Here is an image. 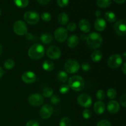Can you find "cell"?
<instances>
[{
  "instance_id": "obj_1",
  "label": "cell",
  "mask_w": 126,
  "mask_h": 126,
  "mask_svg": "<svg viewBox=\"0 0 126 126\" xmlns=\"http://www.w3.org/2000/svg\"><path fill=\"white\" fill-rule=\"evenodd\" d=\"M103 42V38L100 33L93 32L87 35L86 43L89 48L95 49L101 46Z\"/></svg>"
},
{
  "instance_id": "obj_2",
  "label": "cell",
  "mask_w": 126,
  "mask_h": 126,
  "mask_svg": "<svg viewBox=\"0 0 126 126\" xmlns=\"http://www.w3.org/2000/svg\"><path fill=\"white\" fill-rule=\"evenodd\" d=\"M28 56L33 60H39L44 55V47L40 44L32 46L28 52Z\"/></svg>"
},
{
  "instance_id": "obj_3",
  "label": "cell",
  "mask_w": 126,
  "mask_h": 126,
  "mask_svg": "<svg viewBox=\"0 0 126 126\" xmlns=\"http://www.w3.org/2000/svg\"><path fill=\"white\" fill-rule=\"evenodd\" d=\"M84 80L80 76L75 75L68 79L69 87L75 91H81L84 89Z\"/></svg>"
},
{
  "instance_id": "obj_4",
  "label": "cell",
  "mask_w": 126,
  "mask_h": 126,
  "mask_svg": "<svg viewBox=\"0 0 126 126\" xmlns=\"http://www.w3.org/2000/svg\"><path fill=\"white\" fill-rule=\"evenodd\" d=\"M64 68L66 73L70 74L76 73L80 68L79 63L76 60L70 59L66 60L64 65Z\"/></svg>"
},
{
  "instance_id": "obj_5",
  "label": "cell",
  "mask_w": 126,
  "mask_h": 126,
  "mask_svg": "<svg viewBox=\"0 0 126 126\" xmlns=\"http://www.w3.org/2000/svg\"><path fill=\"white\" fill-rule=\"evenodd\" d=\"M13 30L17 35L23 36L27 33V25L23 21L17 20L13 25Z\"/></svg>"
},
{
  "instance_id": "obj_6",
  "label": "cell",
  "mask_w": 126,
  "mask_h": 126,
  "mask_svg": "<svg viewBox=\"0 0 126 126\" xmlns=\"http://www.w3.org/2000/svg\"><path fill=\"white\" fill-rule=\"evenodd\" d=\"M123 63V58L119 54H114L108 58L107 64L111 68L116 69L121 66Z\"/></svg>"
},
{
  "instance_id": "obj_7",
  "label": "cell",
  "mask_w": 126,
  "mask_h": 126,
  "mask_svg": "<svg viewBox=\"0 0 126 126\" xmlns=\"http://www.w3.org/2000/svg\"><path fill=\"white\" fill-rule=\"evenodd\" d=\"M25 20L30 25H36L39 20V16L36 12L33 11H27L23 16Z\"/></svg>"
},
{
  "instance_id": "obj_8",
  "label": "cell",
  "mask_w": 126,
  "mask_h": 126,
  "mask_svg": "<svg viewBox=\"0 0 126 126\" xmlns=\"http://www.w3.org/2000/svg\"><path fill=\"white\" fill-rule=\"evenodd\" d=\"M77 101L78 104L84 108H89L92 105V100L91 96L87 94H81L78 97Z\"/></svg>"
},
{
  "instance_id": "obj_9",
  "label": "cell",
  "mask_w": 126,
  "mask_h": 126,
  "mask_svg": "<svg viewBox=\"0 0 126 126\" xmlns=\"http://www.w3.org/2000/svg\"><path fill=\"white\" fill-rule=\"evenodd\" d=\"M44 100L43 96L39 94H33L28 98V102L30 105L33 107H39L43 105Z\"/></svg>"
},
{
  "instance_id": "obj_10",
  "label": "cell",
  "mask_w": 126,
  "mask_h": 126,
  "mask_svg": "<svg viewBox=\"0 0 126 126\" xmlns=\"http://www.w3.org/2000/svg\"><path fill=\"white\" fill-rule=\"evenodd\" d=\"M68 37V30L63 27H59L57 28L54 32V38L57 41L63 43Z\"/></svg>"
},
{
  "instance_id": "obj_11",
  "label": "cell",
  "mask_w": 126,
  "mask_h": 126,
  "mask_svg": "<svg viewBox=\"0 0 126 126\" xmlns=\"http://www.w3.org/2000/svg\"><path fill=\"white\" fill-rule=\"evenodd\" d=\"M114 30L116 33L120 36L126 35V20H119L117 21L114 26Z\"/></svg>"
},
{
  "instance_id": "obj_12",
  "label": "cell",
  "mask_w": 126,
  "mask_h": 126,
  "mask_svg": "<svg viewBox=\"0 0 126 126\" xmlns=\"http://www.w3.org/2000/svg\"><path fill=\"white\" fill-rule=\"evenodd\" d=\"M47 55L52 60H57L61 56V50L55 46H50L46 50Z\"/></svg>"
},
{
  "instance_id": "obj_13",
  "label": "cell",
  "mask_w": 126,
  "mask_h": 126,
  "mask_svg": "<svg viewBox=\"0 0 126 126\" xmlns=\"http://www.w3.org/2000/svg\"><path fill=\"white\" fill-rule=\"evenodd\" d=\"M53 113V108L50 105L46 104L41 108L39 115L42 119H47L50 118Z\"/></svg>"
},
{
  "instance_id": "obj_14",
  "label": "cell",
  "mask_w": 126,
  "mask_h": 126,
  "mask_svg": "<svg viewBox=\"0 0 126 126\" xmlns=\"http://www.w3.org/2000/svg\"><path fill=\"white\" fill-rule=\"evenodd\" d=\"M22 80L26 84H32L36 80V76L33 71H27L22 75Z\"/></svg>"
},
{
  "instance_id": "obj_15",
  "label": "cell",
  "mask_w": 126,
  "mask_h": 126,
  "mask_svg": "<svg viewBox=\"0 0 126 126\" xmlns=\"http://www.w3.org/2000/svg\"><path fill=\"white\" fill-rule=\"evenodd\" d=\"M120 109L119 103L116 100H111L107 105V110L111 114H116Z\"/></svg>"
},
{
  "instance_id": "obj_16",
  "label": "cell",
  "mask_w": 126,
  "mask_h": 126,
  "mask_svg": "<svg viewBox=\"0 0 126 126\" xmlns=\"http://www.w3.org/2000/svg\"><path fill=\"white\" fill-rule=\"evenodd\" d=\"M94 27L96 30L102 32L107 28V22L103 18H97L94 22Z\"/></svg>"
},
{
  "instance_id": "obj_17",
  "label": "cell",
  "mask_w": 126,
  "mask_h": 126,
  "mask_svg": "<svg viewBox=\"0 0 126 126\" xmlns=\"http://www.w3.org/2000/svg\"><path fill=\"white\" fill-rule=\"evenodd\" d=\"M105 109V104L102 101H97L94 105V110L95 113L97 114H103Z\"/></svg>"
},
{
  "instance_id": "obj_18",
  "label": "cell",
  "mask_w": 126,
  "mask_h": 126,
  "mask_svg": "<svg viewBox=\"0 0 126 126\" xmlns=\"http://www.w3.org/2000/svg\"><path fill=\"white\" fill-rule=\"evenodd\" d=\"M79 28L84 33H87L91 30V23L87 20L82 19L79 22Z\"/></svg>"
},
{
  "instance_id": "obj_19",
  "label": "cell",
  "mask_w": 126,
  "mask_h": 126,
  "mask_svg": "<svg viewBox=\"0 0 126 126\" xmlns=\"http://www.w3.org/2000/svg\"><path fill=\"white\" fill-rule=\"evenodd\" d=\"M79 38L75 34L70 36L67 40V45L70 48H75L78 45Z\"/></svg>"
},
{
  "instance_id": "obj_20",
  "label": "cell",
  "mask_w": 126,
  "mask_h": 126,
  "mask_svg": "<svg viewBox=\"0 0 126 126\" xmlns=\"http://www.w3.org/2000/svg\"><path fill=\"white\" fill-rule=\"evenodd\" d=\"M41 41L43 43L45 44H49L52 43L53 40V36L50 33H43L41 36Z\"/></svg>"
},
{
  "instance_id": "obj_21",
  "label": "cell",
  "mask_w": 126,
  "mask_h": 126,
  "mask_svg": "<svg viewBox=\"0 0 126 126\" xmlns=\"http://www.w3.org/2000/svg\"><path fill=\"white\" fill-rule=\"evenodd\" d=\"M58 22L62 25H65L69 21V17L65 12H62L58 16Z\"/></svg>"
},
{
  "instance_id": "obj_22",
  "label": "cell",
  "mask_w": 126,
  "mask_h": 126,
  "mask_svg": "<svg viewBox=\"0 0 126 126\" xmlns=\"http://www.w3.org/2000/svg\"><path fill=\"white\" fill-rule=\"evenodd\" d=\"M91 59L93 62H98L100 61L102 59V52L100 51V50H95L91 54Z\"/></svg>"
},
{
  "instance_id": "obj_23",
  "label": "cell",
  "mask_w": 126,
  "mask_h": 126,
  "mask_svg": "<svg viewBox=\"0 0 126 126\" xmlns=\"http://www.w3.org/2000/svg\"><path fill=\"white\" fill-rule=\"evenodd\" d=\"M42 66H43V68L45 71H51L54 69L55 65H54V63L50 61V60H45L43 62Z\"/></svg>"
},
{
  "instance_id": "obj_24",
  "label": "cell",
  "mask_w": 126,
  "mask_h": 126,
  "mask_svg": "<svg viewBox=\"0 0 126 126\" xmlns=\"http://www.w3.org/2000/svg\"><path fill=\"white\" fill-rule=\"evenodd\" d=\"M57 79L58 81L62 83H64L66 82L68 79V74L66 71H60V72L58 73L57 76Z\"/></svg>"
},
{
  "instance_id": "obj_25",
  "label": "cell",
  "mask_w": 126,
  "mask_h": 126,
  "mask_svg": "<svg viewBox=\"0 0 126 126\" xmlns=\"http://www.w3.org/2000/svg\"><path fill=\"white\" fill-rule=\"evenodd\" d=\"M105 17L106 20L110 23H113L116 20V16L115 14L111 11H108L106 12L105 14Z\"/></svg>"
},
{
  "instance_id": "obj_26",
  "label": "cell",
  "mask_w": 126,
  "mask_h": 126,
  "mask_svg": "<svg viewBox=\"0 0 126 126\" xmlns=\"http://www.w3.org/2000/svg\"><path fill=\"white\" fill-rule=\"evenodd\" d=\"M111 4V0H97V5L100 8H107Z\"/></svg>"
},
{
  "instance_id": "obj_27",
  "label": "cell",
  "mask_w": 126,
  "mask_h": 126,
  "mask_svg": "<svg viewBox=\"0 0 126 126\" xmlns=\"http://www.w3.org/2000/svg\"><path fill=\"white\" fill-rule=\"evenodd\" d=\"M15 66V61L12 59H8L4 63V66L6 70H11Z\"/></svg>"
},
{
  "instance_id": "obj_28",
  "label": "cell",
  "mask_w": 126,
  "mask_h": 126,
  "mask_svg": "<svg viewBox=\"0 0 126 126\" xmlns=\"http://www.w3.org/2000/svg\"><path fill=\"white\" fill-rule=\"evenodd\" d=\"M14 2L17 6L21 8H24L28 6L29 3L28 0H14Z\"/></svg>"
},
{
  "instance_id": "obj_29",
  "label": "cell",
  "mask_w": 126,
  "mask_h": 126,
  "mask_svg": "<svg viewBox=\"0 0 126 126\" xmlns=\"http://www.w3.org/2000/svg\"><path fill=\"white\" fill-rule=\"evenodd\" d=\"M54 91L51 87H46L43 91V97L46 98H49L52 96Z\"/></svg>"
},
{
  "instance_id": "obj_30",
  "label": "cell",
  "mask_w": 126,
  "mask_h": 126,
  "mask_svg": "<svg viewBox=\"0 0 126 126\" xmlns=\"http://www.w3.org/2000/svg\"><path fill=\"white\" fill-rule=\"evenodd\" d=\"M107 96L110 99H114L117 96L116 91L113 88H110L107 91Z\"/></svg>"
},
{
  "instance_id": "obj_31",
  "label": "cell",
  "mask_w": 126,
  "mask_h": 126,
  "mask_svg": "<svg viewBox=\"0 0 126 126\" xmlns=\"http://www.w3.org/2000/svg\"><path fill=\"white\" fill-rule=\"evenodd\" d=\"M71 122L70 118L67 117H64L60 120L59 126H71Z\"/></svg>"
},
{
  "instance_id": "obj_32",
  "label": "cell",
  "mask_w": 126,
  "mask_h": 126,
  "mask_svg": "<svg viewBox=\"0 0 126 126\" xmlns=\"http://www.w3.org/2000/svg\"><path fill=\"white\" fill-rule=\"evenodd\" d=\"M105 92L102 90H98L96 93V98L99 101H102L105 98Z\"/></svg>"
},
{
  "instance_id": "obj_33",
  "label": "cell",
  "mask_w": 126,
  "mask_h": 126,
  "mask_svg": "<svg viewBox=\"0 0 126 126\" xmlns=\"http://www.w3.org/2000/svg\"><path fill=\"white\" fill-rule=\"evenodd\" d=\"M70 91V87L68 84H63L59 88V92L62 94H66Z\"/></svg>"
},
{
  "instance_id": "obj_34",
  "label": "cell",
  "mask_w": 126,
  "mask_h": 126,
  "mask_svg": "<svg viewBox=\"0 0 126 126\" xmlns=\"http://www.w3.org/2000/svg\"><path fill=\"white\" fill-rule=\"evenodd\" d=\"M82 116L84 117V119H88L92 117V111L89 109H85L82 112Z\"/></svg>"
},
{
  "instance_id": "obj_35",
  "label": "cell",
  "mask_w": 126,
  "mask_h": 126,
  "mask_svg": "<svg viewBox=\"0 0 126 126\" xmlns=\"http://www.w3.org/2000/svg\"><path fill=\"white\" fill-rule=\"evenodd\" d=\"M41 18L44 22H49L51 20L52 16L49 12H44L41 14Z\"/></svg>"
},
{
  "instance_id": "obj_36",
  "label": "cell",
  "mask_w": 126,
  "mask_h": 126,
  "mask_svg": "<svg viewBox=\"0 0 126 126\" xmlns=\"http://www.w3.org/2000/svg\"><path fill=\"white\" fill-rule=\"evenodd\" d=\"M50 102H51L52 104L53 105L59 104L60 102V97H59L58 95H52L51 97V98H50Z\"/></svg>"
},
{
  "instance_id": "obj_37",
  "label": "cell",
  "mask_w": 126,
  "mask_h": 126,
  "mask_svg": "<svg viewBox=\"0 0 126 126\" xmlns=\"http://www.w3.org/2000/svg\"><path fill=\"white\" fill-rule=\"evenodd\" d=\"M76 29V25L75 22H70L67 25V30L70 32H74Z\"/></svg>"
},
{
  "instance_id": "obj_38",
  "label": "cell",
  "mask_w": 126,
  "mask_h": 126,
  "mask_svg": "<svg viewBox=\"0 0 126 126\" xmlns=\"http://www.w3.org/2000/svg\"><path fill=\"white\" fill-rule=\"evenodd\" d=\"M97 126H111V124L109 121L103 119L98 122Z\"/></svg>"
},
{
  "instance_id": "obj_39",
  "label": "cell",
  "mask_w": 126,
  "mask_h": 126,
  "mask_svg": "<svg viewBox=\"0 0 126 126\" xmlns=\"http://www.w3.org/2000/svg\"><path fill=\"white\" fill-rule=\"evenodd\" d=\"M69 0H57V4L60 7H65L68 4Z\"/></svg>"
},
{
  "instance_id": "obj_40",
  "label": "cell",
  "mask_w": 126,
  "mask_h": 126,
  "mask_svg": "<svg viewBox=\"0 0 126 126\" xmlns=\"http://www.w3.org/2000/svg\"><path fill=\"white\" fill-rule=\"evenodd\" d=\"M119 102L123 107L126 108V94L123 95L119 99Z\"/></svg>"
},
{
  "instance_id": "obj_41",
  "label": "cell",
  "mask_w": 126,
  "mask_h": 126,
  "mask_svg": "<svg viewBox=\"0 0 126 126\" xmlns=\"http://www.w3.org/2000/svg\"><path fill=\"white\" fill-rule=\"evenodd\" d=\"M26 126H39V123L35 120H30L26 124Z\"/></svg>"
},
{
  "instance_id": "obj_42",
  "label": "cell",
  "mask_w": 126,
  "mask_h": 126,
  "mask_svg": "<svg viewBox=\"0 0 126 126\" xmlns=\"http://www.w3.org/2000/svg\"><path fill=\"white\" fill-rule=\"evenodd\" d=\"M81 68L83 71H87L91 69V65L89 63H84L81 65Z\"/></svg>"
},
{
  "instance_id": "obj_43",
  "label": "cell",
  "mask_w": 126,
  "mask_h": 126,
  "mask_svg": "<svg viewBox=\"0 0 126 126\" xmlns=\"http://www.w3.org/2000/svg\"><path fill=\"white\" fill-rule=\"evenodd\" d=\"M40 4L43 5H46L50 2V0H37Z\"/></svg>"
},
{
  "instance_id": "obj_44",
  "label": "cell",
  "mask_w": 126,
  "mask_h": 126,
  "mask_svg": "<svg viewBox=\"0 0 126 126\" xmlns=\"http://www.w3.org/2000/svg\"><path fill=\"white\" fill-rule=\"evenodd\" d=\"M87 38V35L86 34V33H83V34H81V36H80V39L82 41H86Z\"/></svg>"
},
{
  "instance_id": "obj_45",
  "label": "cell",
  "mask_w": 126,
  "mask_h": 126,
  "mask_svg": "<svg viewBox=\"0 0 126 126\" xmlns=\"http://www.w3.org/2000/svg\"><path fill=\"white\" fill-rule=\"evenodd\" d=\"M122 71L125 75H126V62L123 63V65H122Z\"/></svg>"
},
{
  "instance_id": "obj_46",
  "label": "cell",
  "mask_w": 126,
  "mask_h": 126,
  "mask_svg": "<svg viewBox=\"0 0 126 126\" xmlns=\"http://www.w3.org/2000/svg\"><path fill=\"white\" fill-rule=\"evenodd\" d=\"M113 1L118 4H123L125 2L126 0H113Z\"/></svg>"
},
{
  "instance_id": "obj_47",
  "label": "cell",
  "mask_w": 126,
  "mask_h": 126,
  "mask_svg": "<svg viewBox=\"0 0 126 126\" xmlns=\"http://www.w3.org/2000/svg\"><path fill=\"white\" fill-rule=\"evenodd\" d=\"M101 14H102V13H101V12L100 11H97L95 12V16L97 18H100V17L101 16Z\"/></svg>"
},
{
  "instance_id": "obj_48",
  "label": "cell",
  "mask_w": 126,
  "mask_h": 126,
  "mask_svg": "<svg viewBox=\"0 0 126 126\" xmlns=\"http://www.w3.org/2000/svg\"><path fill=\"white\" fill-rule=\"evenodd\" d=\"M3 75H4V71H3V70H2V68L0 66V79L2 77Z\"/></svg>"
},
{
  "instance_id": "obj_49",
  "label": "cell",
  "mask_w": 126,
  "mask_h": 126,
  "mask_svg": "<svg viewBox=\"0 0 126 126\" xmlns=\"http://www.w3.org/2000/svg\"><path fill=\"white\" fill-rule=\"evenodd\" d=\"M2 46H1V44H0V55H1V54H2Z\"/></svg>"
},
{
  "instance_id": "obj_50",
  "label": "cell",
  "mask_w": 126,
  "mask_h": 126,
  "mask_svg": "<svg viewBox=\"0 0 126 126\" xmlns=\"http://www.w3.org/2000/svg\"><path fill=\"white\" fill-rule=\"evenodd\" d=\"M123 58H124V59L126 60V52L123 54Z\"/></svg>"
},
{
  "instance_id": "obj_51",
  "label": "cell",
  "mask_w": 126,
  "mask_h": 126,
  "mask_svg": "<svg viewBox=\"0 0 126 126\" xmlns=\"http://www.w3.org/2000/svg\"><path fill=\"white\" fill-rule=\"evenodd\" d=\"M1 10H0V16H1Z\"/></svg>"
}]
</instances>
